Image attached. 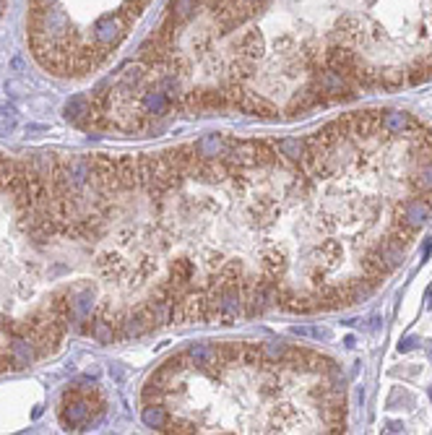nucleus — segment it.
Returning a JSON list of instances; mask_svg holds the SVG:
<instances>
[{
	"mask_svg": "<svg viewBox=\"0 0 432 435\" xmlns=\"http://www.w3.org/2000/svg\"><path fill=\"white\" fill-rule=\"evenodd\" d=\"M104 409V396L91 388H70L63 394V404H60V422L63 428L78 430L89 425L97 414H102Z\"/></svg>",
	"mask_w": 432,
	"mask_h": 435,
	"instance_id": "1",
	"label": "nucleus"
},
{
	"mask_svg": "<svg viewBox=\"0 0 432 435\" xmlns=\"http://www.w3.org/2000/svg\"><path fill=\"white\" fill-rule=\"evenodd\" d=\"M341 256H344V248H341V242H336V240H326L315 248L318 264H323L326 268H333L338 261H341Z\"/></svg>",
	"mask_w": 432,
	"mask_h": 435,
	"instance_id": "5",
	"label": "nucleus"
},
{
	"mask_svg": "<svg viewBox=\"0 0 432 435\" xmlns=\"http://www.w3.org/2000/svg\"><path fill=\"white\" fill-rule=\"evenodd\" d=\"M344 344H346V347H354L357 339H354V336H346V339H344Z\"/></svg>",
	"mask_w": 432,
	"mask_h": 435,
	"instance_id": "11",
	"label": "nucleus"
},
{
	"mask_svg": "<svg viewBox=\"0 0 432 435\" xmlns=\"http://www.w3.org/2000/svg\"><path fill=\"white\" fill-rule=\"evenodd\" d=\"M261 264H263V271L261 274L268 279V282L279 284L284 282L287 276V264H289V250L284 245H271L261 253Z\"/></svg>",
	"mask_w": 432,
	"mask_h": 435,
	"instance_id": "3",
	"label": "nucleus"
},
{
	"mask_svg": "<svg viewBox=\"0 0 432 435\" xmlns=\"http://www.w3.org/2000/svg\"><path fill=\"white\" fill-rule=\"evenodd\" d=\"M169 414H172V412H169L164 404H146V406H143V412H141V420H143L146 428L162 430L164 425H167Z\"/></svg>",
	"mask_w": 432,
	"mask_h": 435,
	"instance_id": "6",
	"label": "nucleus"
},
{
	"mask_svg": "<svg viewBox=\"0 0 432 435\" xmlns=\"http://www.w3.org/2000/svg\"><path fill=\"white\" fill-rule=\"evenodd\" d=\"M263 347V355H266V360H271V362H281L287 360V355H289V344H284V341H268V344H261Z\"/></svg>",
	"mask_w": 432,
	"mask_h": 435,
	"instance_id": "8",
	"label": "nucleus"
},
{
	"mask_svg": "<svg viewBox=\"0 0 432 435\" xmlns=\"http://www.w3.org/2000/svg\"><path fill=\"white\" fill-rule=\"evenodd\" d=\"M430 399H432V388H430Z\"/></svg>",
	"mask_w": 432,
	"mask_h": 435,
	"instance_id": "13",
	"label": "nucleus"
},
{
	"mask_svg": "<svg viewBox=\"0 0 432 435\" xmlns=\"http://www.w3.org/2000/svg\"><path fill=\"white\" fill-rule=\"evenodd\" d=\"M419 128H425L419 120L403 112H380V135L383 138H399V135H409Z\"/></svg>",
	"mask_w": 432,
	"mask_h": 435,
	"instance_id": "4",
	"label": "nucleus"
},
{
	"mask_svg": "<svg viewBox=\"0 0 432 435\" xmlns=\"http://www.w3.org/2000/svg\"><path fill=\"white\" fill-rule=\"evenodd\" d=\"M427 307H432V287L427 289Z\"/></svg>",
	"mask_w": 432,
	"mask_h": 435,
	"instance_id": "12",
	"label": "nucleus"
},
{
	"mask_svg": "<svg viewBox=\"0 0 432 435\" xmlns=\"http://www.w3.org/2000/svg\"><path fill=\"white\" fill-rule=\"evenodd\" d=\"M432 216V190H419L417 198H409L393 208V222H403L409 227H425V222Z\"/></svg>",
	"mask_w": 432,
	"mask_h": 435,
	"instance_id": "2",
	"label": "nucleus"
},
{
	"mask_svg": "<svg viewBox=\"0 0 432 435\" xmlns=\"http://www.w3.org/2000/svg\"><path fill=\"white\" fill-rule=\"evenodd\" d=\"M305 146H307V141H302V138H281V141H276L279 154L284 159H292V162H297L302 157Z\"/></svg>",
	"mask_w": 432,
	"mask_h": 435,
	"instance_id": "7",
	"label": "nucleus"
},
{
	"mask_svg": "<svg viewBox=\"0 0 432 435\" xmlns=\"http://www.w3.org/2000/svg\"><path fill=\"white\" fill-rule=\"evenodd\" d=\"M411 185L417 190H432V165L419 167L414 175H411Z\"/></svg>",
	"mask_w": 432,
	"mask_h": 435,
	"instance_id": "9",
	"label": "nucleus"
},
{
	"mask_svg": "<svg viewBox=\"0 0 432 435\" xmlns=\"http://www.w3.org/2000/svg\"><path fill=\"white\" fill-rule=\"evenodd\" d=\"M414 344H417V339H406V341L401 339V347H399V349H401V352H409V349H414Z\"/></svg>",
	"mask_w": 432,
	"mask_h": 435,
	"instance_id": "10",
	"label": "nucleus"
}]
</instances>
